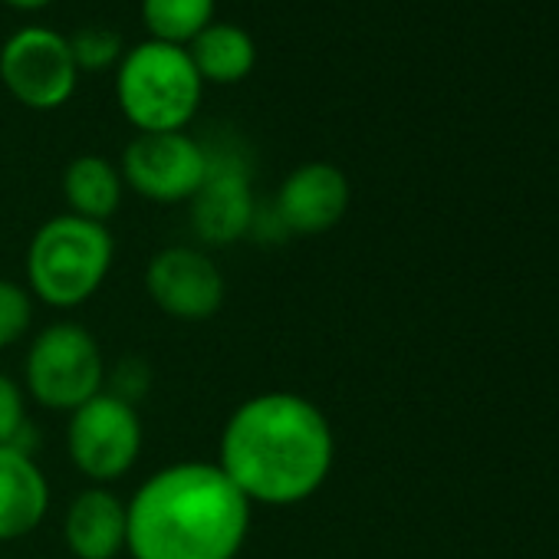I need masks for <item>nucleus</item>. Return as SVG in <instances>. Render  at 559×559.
Wrapping results in <instances>:
<instances>
[{"mask_svg":"<svg viewBox=\"0 0 559 559\" xmlns=\"http://www.w3.org/2000/svg\"><path fill=\"white\" fill-rule=\"evenodd\" d=\"M214 464L253 507H297L330 480L336 435L307 395L260 392L224 421Z\"/></svg>","mask_w":559,"mask_h":559,"instance_id":"1","label":"nucleus"},{"mask_svg":"<svg viewBox=\"0 0 559 559\" xmlns=\"http://www.w3.org/2000/svg\"><path fill=\"white\" fill-rule=\"evenodd\" d=\"M126 188L155 204L191 201L207 175V145L188 132H135L119 162Z\"/></svg>","mask_w":559,"mask_h":559,"instance_id":"8","label":"nucleus"},{"mask_svg":"<svg viewBox=\"0 0 559 559\" xmlns=\"http://www.w3.org/2000/svg\"><path fill=\"white\" fill-rule=\"evenodd\" d=\"M145 294L165 317L178 323H204L224 307L227 280L207 250L171 243L152 253L145 266Z\"/></svg>","mask_w":559,"mask_h":559,"instance_id":"9","label":"nucleus"},{"mask_svg":"<svg viewBox=\"0 0 559 559\" xmlns=\"http://www.w3.org/2000/svg\"><path fill=\"white\" fill-rule=\"evenodd\" d=\"M129 559H237L253 503L214 461H178L148 474L126 500Z\"/></svg>","mask_w":559,"mask_h":559,"instance_id":"2","label":"nucleus"},{"mask_svg":"<svg viewBox=\"0 0 559 559\" xmlns=\"http://www.w3.org/2000/svg\"><path fill=\"white\" fill-rule=\"evenodd\" d=\"M63 539L73 559H122L129 539L126 500L109 487H83L67 503Z\"/></svg>","mask_w":559,"mask_h":559,"instance_id":"12","label":"nucleus"},{"mask_svg":"<svg viewBox=\"0 0 559 559\" xmlns=\"http://www.w3.org/2000/svg\"><path fill=\"white\" fill-rule=\"evenodd\" d=\"M34 323V297L27 287L0 276V353L17 346Z\"/></svg>","mask_w":559,"mask_h":559,"instance_id":"18","label":"nucleus"},{"mask_svg":"<svg viewBox=\"0 0 559 559\" xmlns=\"http://www.w3.org/2000/svg\"><path fill=\"white\" fill-rule=\"evenodd\" d=\"M188 57L201 76V83H214V86H234L240 80H247L257 67V44L253 37L237 27V24H224L214 21L207 24L188 47Z\"/></svg>","mask_w":559,"mask_h":559,"instance_id":"14","label":"nucleus"},{"mask_svg":"<svg viewBox=\"0 0 559 559\" xmlns=\"http://www.w3.org/2000/svg\"><path fill=\"white\" fill-rule=\"evenodd\" d=\"M201 96L204 83L185 47L145 40L116 67V103L135 132H185Z\"/></svg>","mask_w":559,"mask_h":559,"instance_id":"4","label":"nucleus"},{"mask_svg":"<svg viewBox=\"0 0 559 559\" xmlns=\"http://www.w3.org/2000/svg\"><path fill=\"white\" fill-rule=\"evenodd\" d=\"M142 418L132 402L99 392L67 421V454L73 467L96 487L122 480L142 454Z\"/></svg>","mask_w":559,"mask_h":559,"instance_id":"6","label":"nucleus"},{"mask_svg":"<svg viewBox=\"0 0 559 559\" xmlns=\"http://www.w3.org/2000/svg\"><path fill=\"white\" fill-rule=\"evenodd\" d=\"M353 201L346 171L333 162H304L276 188L273 217L287 234L313 237L333 230Z\"/></svg>","mask_w":559,"mask_h":559,"instance_id":"11","label":"nucleus"},{"mask_svg":"<svg viewBox=\"0 0 559 559\" xmlns=\"http://www.w3.org/2000/svg\"><path fill=\"white\" fill-rule=\"evenodd\" d=\"M0 83L34 112H53L67 106L80 83L70 40L40 24L14 31L0 47Z\"/></svg>","mask_w":559,"mask_h":559,"instance_id":"7","label":"nucleus"},{"mask_svg":"<svg viewBox=\"0 0 559 559\" xmlns=\"http://www.w3.org/2000/svg\"><path fill=\"white\" fill-rule=\"evenodd\" d=\"M191 227L207 247H230L257 224V198L250 168L234 152L207 148V175L194 191Z\"/></svg>","mask_w":559,"mask_h":559,"instance_id":"10","label":"nucleus"},{"mask_svg":"<svg viewBox=\"0 0 559 559\" xmlns=\"http://www.w3.org/2000/svg\"><path fill=\"white\" fill-rule=\"evenodd\" d=\"M50 513V480L27 448L0 444V543L31 536Z\"/></svg>","mask_w":559,"mask_h":559,"instance_id":"13","label":"nucleus"},{"mask_svg":"<svg viewBox=\"0 0 559 559\" xmlns=\"http://www.w3.org/2000/svg\"><path fill=\"white\" fill-rule=\"evenodd\" d=\"M139 8L148 40L188 47L207 24H214L217 0H142Z\"/></svg>","mask_w":559,"mask_h":559,"instance_id":"16","label":"nucleus"},{"mask_svg":"<svg viewBox=\"0 0 559 559\" xmlns=\"http://www.w3.org/2000/svg\"><path fill=\"white\" fill-rule=\"evenodd\" d=\"M70 40V53L76 60V70L80 76L83 73H106V70H116L126 57V44L116 31L109 27H83L76 31Z\"/></svg>","mask_w":559,"mask_h":559,"instance_id":"17","label":"nucleus"},{"mask_svg":"<svg viewBox=\"0 0 559 559\" xmlns=\"http://www.w3.org/2000/svg\"><path fill=\"white\" fill-rule=\"evenodd\" d=\"M8 8H14V11H44V8H50L53 0H4Z\"/></svg>","mask_w":559,"mask_h":559,"instance_id":"20","label":"nucleus"},{"mask_svg":"<svg viewBox=\"0 0 559 559\" xmlns=\"http://www.w3.org/2000/svg\"><path fill=\"white\" fill-rule=\"evenodd\" d=\"M24 392L50 412H76L106 392V356L99 340L70 320L44 326L24 359Z\"/></svg>","mask_w":559,"mask_h":559,"instance_id":"5","label":"nucleus"},{"mask_svg":"<svg viewBox=\"0 0 559 559\" xmlns=\"http://www.w3.org/2000/svg\"><path fill=\"white\" fill-rule=\"evenodd\" d=\"M27 431V392L0 372V444H17Z\"/></svg>","mask_w":559,"mask_h":559,"instance_id":"19","label":"nucleus"},{"mask_svg":"<svg viewBox=\"0 0 559 559\" xmlns=\"http://www.w3.org/2000/svg\"><path fill=\"white\" fill-rule=\"evenodd\" d=\"M112 260L116 240L106 224L57 214L27 243V290L53 310H76L99 294Z\"/></svg>","mask_w":559,"mask_h":559,"instance_id":"3","label":"nucleus"},{"mask_svg":"<svg viewBox=\"0 0 559 559\" xmlns=\"http://www.w3.org/2000/svg\"><path fill=\"white\" fill-rule=\"evenodd\" d=\"M126 194V181L119 165L106 155H76L63 171V198L70 214L106 224Z\"/></svg>","mask_w":559,"mask_h":559,"instance_id":"15","label":"nucleus"}]
</instances>
